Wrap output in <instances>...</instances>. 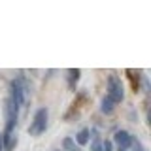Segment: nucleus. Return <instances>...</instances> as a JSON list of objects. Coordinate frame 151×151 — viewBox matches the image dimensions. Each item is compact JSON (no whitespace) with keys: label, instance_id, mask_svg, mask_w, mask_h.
<instances>
[{"label":"nucleus","instance_id":"nucleus-5","mask_svg":"<svg viewBox=\"0 0 151 151\" xmlns=\"http://www.w3.org/2000/svg\"><path fill=\"white\" fill-rule=\"evenodd\" d=\"M89 136H91V132H89V129H83V130H79V132H78L76 140H78V144H79V145H85V144L89 142Z\"/></svg>","mask_w":151,"mask_h":151},{"label":"nucleus","instance_id":"nucleus-9","mask_svg":"<svg viewBox=\"0 0 151 151\" xmlns=\"http://www.w3.org/2000/svg\"><path fill=\"white\" fill-rule=\"evenodd\" d=\"M91 151H102V144H100L98 140H94L93 145H91Z\"/></svg>","mask_w":151,"mask_h":151},{"label":"nucleus","instance_id":"nucleus-11","mask_svg":"<svg viewBox=\"0 0 151 151\" xmlns=\"http://www.w3.org/2000/svg\"><path fill=\"white\" fill-rule=\"evenodd\" d=\"M132 145H134V151H145V149L138 144V140H134V138H132Z\"/></svg>","mask_w":151,"mask_h":151},{"label":"nucleus","instance_id":"nucleus-1","mask_svg":"<svg viewBox=\"0 0 151 151\" xmlns=\"http://www.w3.org/2000/svg\"><path fill=\"white\" fill-rule=\"evenodd\" d=\"M108 98L113 104H119L123 98H125V89H123V83L117 76H110L108 78Z\"/></svg>","mask_w":151,"mask_h":151},{"label":"nucleus","instance_id":"nucleus-8","mask_svg":"<svg viewBox=\"0 0 151 151\" xmlns=\"http://www.w3.org/2000/svg\"><path fill=\"white\" fill-rule=\"evenodd\" d=\"M63 147H64V149H68V151H79V149H78V145H76V142H74L72 138H66V140L63 142Z\"/></svg>","mask_w":151,"mask_h":151},{"label":"nucleus","instance_id":"nucleus-6","mask_svg":"<svg viewBox=\"0 0 151 151\" xmlns=\"http://www.w3.org/2000/svg\"><path fill=\"white\" fill-rule=\"evenodd\" d=\"M79 74H81V72H79V70H68V85H70V87H72L74 89V85L76 83H78V79H79Z\"/></svg>","mask_w":151,"mask_h":151},{"label":"nucleus","instance_id":"nucleus-3","mask_svg":"<svg viewBox=\"0 0 151 151\" xmlns=\"http://www.w3.org/2000/svg\"><path fill=\"white\" fill-rule=\"evenodd\" d=\"M9 91H12L9 98L21 108L23 102H25V96H27V83H25V79H23V78L13 79V81L9 83Z\"/></svg>","mask_w":151,"mask_h":151},{"label":"nucleus","instance_id":"nucleus-4","mask_svg":"<svg viewBox=\"0 0 151 151\" xmlns=\"http://www.w3.org/2000/svg\"><path fill=\"white\" fill-rule=\"evenodd\" d=\"M113 140L117 142L119 149H127V147H130V145H132V136L127 130H117L115 136H113Z\"/></svg>","mask_w":151,"mask_h":151},{"label":"nucleus","instance_id":"nucleus-12","mask_svg":"<svg viewBox=\"0 0 151 151\" xmlns=\"http://www.w3.org/2000/svg\"><path fill=\"white\" fill-rule=\"evenodd\" d=\"M0 151H4V142H2V134H0Z\"/></svg>","mask_w":151,"mask_h":151},{"label":"nucleus","instance_id":"nucleus-2","mask_svg":"<svg viewBox=\"0 0 151 151\" xmlns=\"http://www.w3.org/2000/svg\"><path fill=\"white\" fill-rule=\"evenodd\" d=\"M45 129H47V108H40V110L34 113V121L28 127V134L38 136V134H42V132H45Z\"/></svg>","mask_w":151,"mask_h":151},{"label":"nucleus","instance_id":"nucleus-7","mask_svg":"<svg viewBox=\"0 0 151 151\" xmlns=\"http://www.w3.org/2000/svg\"><path fill=\"white\" fill-rule=\"evenodd\" d=\"M113 106H115V104H113L108 96H104V98H102V106H100L102 113H111V111H113Z\"/></svg>","mask_w":151,"mask_h":151},{"label":"nucleus","instance_id":"nucleus-10","mask_svg":"<svg viewBox=\"0 0 151 151\" xmlns=\"http://www.w3.org/2000/svg\"><path fill=\"white\" fill-rule=\"evenodd\" d=\"M102 151H111V142L110 140L102 142Z\"/></svg>","mask_w":151,"mask_h":151}]
</instances>
